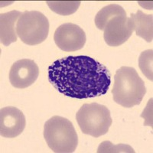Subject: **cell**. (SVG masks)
I'll return each instance as SVG.
<instances>
[{
    "label": "cell",
    "instance_id": "obj_1",
    "mask_svg": "<svg viewBox=\"0 0 153 153\" xmlns=\"http://www.w3.org/2000/svg\"><path fill=\"white\" fill-rule=\"evenodd\" d=\"M48 80L61 94L81 100L104 95L110 88L111 74L89 56H68L49 66Z\"/></svg>",
    "mask_w": 153,
    "mask_h": 153
},
{
    "label": "cell",
    "instance_id": "obj_2",
    "mask_svg": "<svg viewBox=\"0 0 153 153\" xmlns=\"http://www.w3.org/2000/svg\"><path fill=\"white\" fill-rule=\"evenodd\" d=\"M146 93L144 81L135 68L123 66L117 70L112 89L116 103L123 107H133L140 104Z\"/></svg>",
    "mask_w": 153,
    "mask_h": 153
},
{
    "label": "cell",
    "instance_id": "obj_3",
    "mask_svg": "<svg viewBox=\"0 0 153 153\" xmlns=\"http://www.w3.org/2000/svg\"><path fill=\"white\" fill-rule=\"evenodd\" d=\"M44 138L49 148L56 153L74 152L78 144L73 123L60 116H54L45 123Z\"/></svg>",
    "mask_w": 153,
    "mask_h": 153
},
{
    "label": "cell",
    "instance_id": "obj_4",
    "mask_svg": "<svg viewBox=\"0 0 153 153\" xmlns=\"http://www.w3.org/2000/svg\"><path fill=\"white\" fill-rule=\"evenodd\" d=\"M76 120L83 133L98 138L108 132L113 120L104 105L85 103L76 113Z\"/></svg>",
    "mask_w": 153,
    "mask_h": 153
},
{
    "label": "cell",
    "instance_id": "obj_5",
    "mask_svg": "<svg viewBox=\"0 0 153 153\" xmlns=\"http://www.w3.org/2000/svg\"><path fill=\"white\" fill-rule=\"evenodd\" d=\"M48 19L38 11H25L16 25V32L22 42L36 45L46 40L49 32Z\"/></svg>",
    "mask_w": 153,
    "mask_h": 153
},
{
    "label": "cell",
    "instance_id": "obj_6",
    "mask_svg": "<svg viewBox=\"0 0 153 153\" xmlns=\"http://www.w3.org/2000/svg\"><path fill=\"white\" fill-rule=\"evenodd\" d=\"M56 45L65 51H75L84 48L87 41L84 31L74 23H65L56 29L54 35Z\"/></svg>",
    "mask_w": 153,
    "mask_h": 153
},
{
    "label": "cell",
    "instance_id": "obj_7",
    "mask_svg": "<svg viewBox=\"0 0 153 153\" xmlns=\"http://www.w3.org/2000/svg\"><path fill=\"white\" fill-rule=\"evenodd\" d=\"M39 75V68L32 60L21 59L12 65L9 71V80L13 87L24 89L33 84Z\"/></svg>",
    "mask_w": 153,
    "mask_h": 153
},
{
    "label": "cell",
    "instance_id": "obj_8",
    "mask_svg": "<svg viewBox=\"0 0 153 153\" xmlns=\"http://www.w3.org/2000/svg\"><path fill=\"white\" fill-rule=\"evenodd\" d=\"M103 31L105 42L111 47H117L125 43L133 32L129 18L126 16L113 17L108 22Z\"/></svg>",
    "mask_w": 153,
    "mask_h": 153
},
{
    "label": "cell",
    "instance_id": "obj_9",
    "mask_svg": "<svg viewBox=\"0 0 153 153\" xmlns=\"http://www.w3.org/2000/svg\"><path fill=\"white\" fill-rule=\"evenodd\" d=\"M26 120L18 108L4 107L0 110V134L5 138H16L24 131Z\"/></svg>",
    "mask_w": 153,
    "mask_h": 153
},
{
    "label": "cell",
    "instance_id": "obj_10",
    "mask_svg": "<svg viewBox=\"0 0 153 153\" xmlns=\"http://www.w3.org/2000/svg\"><path fill=\"white\" fill-rule=\"evenodd\" d=\"M22 14L19 11L12 10L0 15V41L3 45L9 46L17 41L15 25Z\"/></svg>",
    "mask_w": 153,
    "mask_h": 153
},
{
    "label": "cell",
    "instance_id": "obj_11",
    "mask_svg": "<svg viewBox=\"0 0 153 153\" xmlns=\"http://www.w3.org/2000/svg\"><path fill=\"white\" fill-rule=\"evenodd\" d=\"M131 25L136 35L141 37L147 42H152L153 38V16L145 14L141 10H138L136 14H131Z\"/></svg>",
    "mask_w": 153,
    "mask_h": 153
},
{
    "label": "cell",
    "instance_id": "obj_12",
    "mask_svg": "<svg viewBox=\"0 0 153 153\" xmlns=\"http://www.w3.org/2000/svg\"><path fill=\"white\" fill-rule=\"evenodd\" d=\"M117 16H126V12L122 6L117 4H110L106 5L100 9L96 16V26L98 29L103 31L108 22Z\"/></svg>",
    "mask_w": 153,
    "mask_h": 153
},
{
    "label": "cell",
    "instance_id": "obj_13",
    "mask_svg": "<svg viewBox=\"0 0 153 153\" xmlns=\"http://www.w3.org/2000/svg\"><path fill=\"white\" fill-rule=\"evenodd\" d=\"M50 9L61 16H69L77 11L80 1H47Z\"/></svg>",
    "mask_w": 153,
    "mask_h": 153
},
{
    "label": "cell",
    "instance_id": "obj_14",
    "mask_svg": "<svg viewBox=\"0 0 153 153\" xmlns=\"http://www.w3.org/2000/svg\"><path fill=\"white\" fill-rule=\"evenodd\" d=\"M153 51L152 49H149L143 51L139 56V66L143 74L151 81L153 80Z\"/></svg>",
    "mask_w": 153,
    "mask_h": 153
}]
</instances>
